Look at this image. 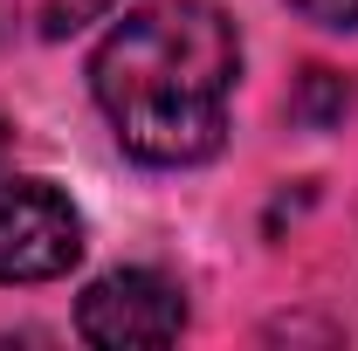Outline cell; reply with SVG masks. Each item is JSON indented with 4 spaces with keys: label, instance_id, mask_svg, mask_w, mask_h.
<instances>
[{
    "label": "cell",
    "instance_id": "6da1fadb",
    "mask_svg": "<svg viewBox=\"0 0 358 351\" xmlns=\"http://www.w3.org/2000/svg\"><path fill=\"white\" fill-rule=\"evenodd\" d=\"M234 76L241 35L214 0H152L117 21L90 62V89L138 166L214 159L227 138Z\"/></svg>",
    "mask_w": 358,
    "mask_h": 351
},
{
    "label": "cell",
    "instance_id": "7a4b0ae2",
    "mask_svg": "<svg viewBox=\"0 0 358 351\" xmlns=\"http://www.w3.org/2000/svg\"><path fill=\"white\" fill-rule=\"evenodd\" d=\"M83 255V214L48 179L0 186V282H48Z\"/></svg>",
    "mask_w": 358,
    "mask_h": 351
},
{
    "label": "cell",
    "instance_id": "3957f363",
    "mask_svg": "<svg viewBox=\"0 0 358 351\" xmlns=\"http://www.w3.org/2000/svg\"><path fill=\"white\" fill-rule=\"evenodd\" d=\"M76 331H83L90 345H173L179 331H186V296H179L173 275H159V268H110V275H96L83 289V303H76Z\"/></svg>",
    "mask_w": 358,
    "mask_h": 351
},
{
    "label": "cell",
    "instance_id": "277c9868",
    "mask_svg": "<svg viewBox=\"0 0 358 351\" xmlns=\"http://www.w3.org/2000/svg\"><path fill=\"white\" fill-rule=\"evenodd\" d=\"M117 0H0V28L28 35V42H62L90 21H103Z\"/></svg>",
    "mask_w": 358,
    "mask_h": 351
},
{
    "label": "cell",
    "instance_id": "5b68a950",
    "mask_svg": "<svg viewBox=\"0 0 358 351\" xmlns=\"http://www.w3.org/2000/svg\"><path fill=\"white\" fill-rule=\"evenodd\" d=\"M345 103H352V89H338L331 69H310V103H303V117L324 124V117H331V110H345Z\"/></svg>",
    "mask_w": 358,
    "mask_h": 351
},
{
    "label": "cell",
    "instance_id": "8992f818",
    "mask_svg": "<svg viewBox=\"0 0 358 351\" xmlns=\"http://www.w3.org/2000/svg\"><path fill=\"white\" fill-rule=\"evenodd\" d=\"M289 7L317 28H358V0H289Z\"/></svg>",
    "mask_w": 358,
    "mask_h": 351
},
{
    "label": "cell",
    "instance_id": "52a82bcc",
    "mask_svg": "<svg viewBox=\"0 0 358 351\" xmlns=\"http://www.w3.org/2000/svg\"><path fill=\"white\" fill-rule=\"evenodd\" d=\"M0 166H7V124H0Z\"/></svg>",
    "mask_w": 358,
    "mask_h": 351
}]
</instances>
